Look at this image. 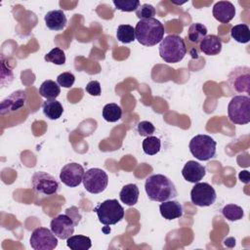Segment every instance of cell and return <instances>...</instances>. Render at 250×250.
Segmentation results:
<instances>
[{
	"label": "cell",
	"instance_id": "obj_4",
	"mask_svg": "<svg viewBox=\"0 0 250 250\" xmlns=\"http://www.w3.org/2000/svg\"><path fill=\"white\" fill-rule=\"evenodd\" d=\"M100 223L104 226L115 225L124 217V209L117 199H107L97 205L94 209Z\"/></svg>",
	"mask_w": 250,
	"mask_h": 250
},
{
	"label": "cell",
	"instance_id": "obj_37",
	"mask_svg": "<svg viewBox=\"0 0 250 250\" xmlns=\"http://www.w3.org/2000/svg\"><path fill=\"white\" fill-rule=\"evenodd\" d=\"M238 177H239V179H240L241 182H243V183H245V184H248V183H249V172H248V171H246V170L241 171V172L239 173Z\"/></svg>",
	"mask_w": 250,
	"mask_h": 250
},
{
	"label": "cell",
	"instance_id": "obj_35",
	"mask_svg": "<svg viewBox=\"0 0 250 250\" xmlns=\"http://www.w3.org/2000/svg\"><path fill=\"white\" fill-rule=\"evenodd\" d=\"M85 90L88 94H90L91 96H100L101 93H102V90H101V84L99 81H96V80H93V81H90L86 87H85Z\"/></svg>",
	"mask_w": 250,
	"mask_h": 250
},
{
	"label": "cell",
	"instance_id": "obj_25",
	"mask_svg": "<svg viewBox=\"0 0 250 250\" xmlns=\"http://www.w3.org/2000/svg\"><path fill=\"white\" fill-rule=\"evenodd\" d=\"M206 35H207V27L200 22L192 23L188 27V38L192 43H200V41Z\"/></svg>",
	"mask_w": 250,
	"mask_h": 250
},
{
	"label": "cell",
	"instance_id": "obj_33",
	"mask_svg": "<svg viewBox=\"0 0 250 250\" xmlns=\"http://www.w3.org/2000/svg\"><path fill=\"white\" fill-rule=\"evenodd\" d=\"M75 81V76L68 71L62 72L61 73L58 77H57V83L64 88H70Z\"/></svg>",
	"mask_w": 250,
	"mask_h": 250
},
{
	"label": "cell",
	"instance_id": "obj_14",
	"mask_svg": "<svg viewBox=\"0 0 250 250\" xmlns=\"http://www.w3.org/2000/svg\"><path fill=\"white\" fill-rule=\"evenodd\" d=\"M26 102V94L24 91L18 90L6 97L0 104L1 115L15 112L24 106Z\"/></svg>",
	"mask_w": 250,
	"mask_h": 250
},
{
	"label": "cell",
	"instance_id": "obj_15",
	"mask_svg": "<svg viewBox=\"0 0 250 250\" xmlns=\"http://www.w3.org/2000/svg\"><path fill=\"white\" fill-rule=\"evenodd\" d=\"M212 13L218 21L228 23L235 16V7L229 1H219L214 5Z\"/></svg>",
	"mask_w": 250,
	"mask_h": 250
},
{
	"label": "cell",
	"instance_id": "obj_6",
	"mask_svg": "<svg viewBox=\"0 0 250 250\" xmlns=\"http://www.w3.org/2000/svg\"><path fill=\"white\" fill-rule=\"evenodd\" d=\"M228 115L233 124H248L250 122V98L234 96L229 103Z\"/></svg>",
	"mask_w": 250,
	"mask_h": 250
},
{
	"label": "cell",
	"instance_id": "obj_32",
	"mask_svg": "<svg viewBox=\"0 0 250 250\" xmlns=\"http://www.w3.org/2000/svg\"><path fill=\"white\" fill-rule=\"evenodd\" d=\"M136 12V16L140 19V20H146V19H151L155 16L156 11L155 8L150 5V4H142L139 6V8L135 11Z\"/></svg>",
	"mask_w": 250,
	"mask_h": 250
},
{
	"label": "cell",
	"instance_id": "obj_5",
	"mask_svg": "<svg viewBox=\"0 0 250 250\" xmlns=\"http://www.w3.org/2000/svg\"><path fill=\"white\" fill-rule=\"evenodd\" d=\"M216 141L208 135H196L189 142V151L198 160L207 161L216 155Z\"/></svg>",
	"mask_w": 250,
	"mask_h": 250
},
{
	"label": "cell",
	"instance_id": "obj_11",
	"mask_svg": "<svg viewBox=\"0 0 250 250\" xmlns=\"http://www.w3.org/2000/svg\"><path fill=\"white\" fill-rule=\"evenodd\" d=\"M217 198L214 188L208 183H195L190 190L191 202L199 207H207L212 205Z\"/></svg>",
	"mask_w": 250,
	"mask_h": 250
},
{
	"label": "cell",
	"instance_id": "obj_20",
	"mask_svg": "<svg viewBox=\"0 0 250 250\" xmlns=\"http://www.w3.org/2000/svg\"><path fill=\"white\" fill-rule=\"evenodd\" d=\"M139 188L135 184H128L125 185L120 192H119V197L120 200L125 203L128 206H133L138 202L139 199Z\"/></svg>",
	"mask_w": 250,
	"mask_h": 250
},
{
	"label": "cell",
	"instance_id": "obj_16",
	"mask_svg": "<svg viewBox=\"0 0 250 250\" xmlns=\"http://www.w3.org/2000/svg\"><path fill=\"white\" fill-rule=\"evenodd\" d=\"M205 174H206L205 167L193 160L188 161L182 170V175L184 179L189 183H194V184L200 182L205 176Z\"/></svg>",
	"mask_w": 250,
	"mask_h": 250
},
{
	"label": "cell",
	"instance_id": "obj_21",
	"mask_svg": "<svg viewBox=\"0 0 250 250\" xmlns=\"http://www.w3.org/2000/svg\"><path fill=\"white\" fill-rule=\"evenodd\" d=\"M42 110L47 118L51 120H57L62 116L63 112V107L62 104L56 99L47 100L42 104Z\"/></svg>",
	"mask_w": 250,
	"mask_h": 250
},
{
	"label": "cell",
	"instance_id": "obj_24",
	"mask_svg": "<svg viewBox=\"0 0 250 250\" xmlns=\"http://www.w3.org/2000/svg\"><path fill=\"white\" fill-rule=\"evenodd\" d=\"M230 36L238 43H248L250 40V29L245 23L236 24L230 29Z\"/></svg>",
	"mask_w": 250,
	"mask_h": 250
},
{
	"label": "cell",
	"instance_id": "obj_28",
	"mask_svg": "<svg viewBox=\"0 0 250 250\" xmlns=\"http://www.w3.org/2000/svg\"><path fill=\"white\" fill-rule=\"evenodd\" d=\"M222 213L226 219L231 222L241 220L244 216L243 209L240 206L235 204H227L222 209Z\"/></svg>",
	"mask_w": 250,
	"mask_h": 250
},
{
	"label": "cell",
	"instance_id": "obj_27",
	"mask_svg": "<svg viewBox=\"0 0 250 250\" xmlns=\"http://www.w3.org/2000/svg\"><path fill=\"white\" fill-rule=\"evenodd\" d=\"M116 37L122 43H131L136 39L135 28L130 24H120L117 27Z\"/></svg>",
	"mask_w": 250,
	"mask_h": 250
},
{
	"label": "cell",
	"instance_id": "obj_30",
	"mask_svg": "<svg viewBox=\"0 0 250 250\" xmlns=\"http://www.w3.org/2000/svg\"><path fill=\"white\" fill-rule=\"evenodd\" d=\"M44 60L48 62H52V63H55V64H58V65H62L65 62V54L62 49H60L58 47H55L48 54L45 55Z\"/></svg>",
	"mask_w": 250,
	"mask_h": 250
},
{
	"label": "cell",
	"instance_id": "obj_23",
	"mask_svg": "<svg viewBox=\"0 0 250 250\" xmlns=\"http://www.w3.org/2000/svg\"><path fill=\"white\" fill-rule=\"evenodd\" d=\"M66 245L71 250H88L92 246V241L85 235H70L66 239Z\"/></svg>",
	"mask_w": 250,
	"mask_h": 250
},
{
	"label": "cell",
	"instance_id": "obj_8",
	"mask_svg": "<svg viewBox=\"0 0 250 250\" xmlns=\"http://www.w3.org/2000/svg\"><path fill=\"white\" fill-rule=\"evenodd\" d=\"M31 187L38 194L53 195L57 193L60 185L56 178L46 172L37 171L31 177Z\"/></svg>",
	"mask_w": 250,
	"mask_h": 250
},
{
	"label": "cell",
	"instance_id": "obj_9",
	"mask_svg": "<svg viewBox=\"0 0 250 250\" xmlns=\"http://www.w3.org/2000/svg\"><path fill=\"white\" fill-rule=\"evenodd\" d=\"M29 243L34 250H53L58 246V237L47 228H37L32 231Z\"/></svg>",
	"mask_w": 250,
	"mask_h": 250
},
{
	"label": "cell",
	"instance_id": "obj_2",
	"mask_svg": "<svg viewBox=\"0 0 250 250\" xmlns=\"http://www.w3.org/2000/svg\"><path fill=\"white\" fill-rule=\"evenodd\" d=\"M164 26L156 19L140 20L135 27V36L138 42L144 46L151 47L162 41Z\"/></svg>",
	"mask_w": 250,
	"mask_h": 250
},
{
	"label": "cell",
	"instance_id": "obj_19",
	"mask_svg": "<svg viewBox=\"0 0 250 250\" xmlns=\"http://www.w3.org/2000/svg\"><path fill=\"white\" fill-rule=\"evenodd\" d=\"M159 211H160L161 216L168 221L178 219L183 216L182 204L180 202H178L176 200H172V199L163 201L159 205Z\"/></svg>",
	"mask_w": 250,
	"mask_h": 250
},
{
	"label": "cell",
	"instance_id": "obj_26",
	"mask_svg": "<svg viewBox=\"0 0 250 250\" xmlns=\"http://www.w3.org/2000/svg\"><path fill=\"white\" fill-rule=\"evenodd\" d=\"M122 116L121 107L113 103L107 104L103 108V117L107 122H116Z\"/></svg>",
	"mask_w": 250,
	"mask_h": 250
},
{
	"label": "cell",
	"instance_id": "obj_10",
	"mask_svg": "<svg viewBox=\"0 0 250 250\" xmlns=\"http://www.w3.org/2000/svg\"><path fill=\"white\" fill-rule=\"evenodd\" d=\"M230 89L237 93L242 94L250 93V68L248 66L234 67L229 74L228 78Z\"/></svg>",
	"mask_w": 250,
	"mask_h": 250
},
{
	"label": "cell",
	"instance_id": "obj_36",
	"mask_svg": "<svg viewBox=\"0 0 250 250\" xmlns=\"http://www.w3.org/2000/svg\"><path fill=\"white\" fill-rule=\"evenodd\" d=\"M65 214L68 215V216L72 219V221L74 222L75 226L78 225V223L80 222V219H81V215H80L79 210H78L77 207L72 206V207H70V208H67V209L65 210Z\"/></svg>",
	"mask_w": 250,
	"mask_h": 250
},
{
	"label": "cell",
	"instance_id": "obj_17",
	"mask_svg": "<svg viewBox=\"0 0 250 250\" xmlns=\"http://www.w3.org/2000/svg\"><path fill=\"white\" fill-rule=\"evenodd\" d=\"M45 23L51 30L59 31L65 28L67 20L64 13L62 10L50 11L45 15Z\"/></svg>",
	"mask_w": 250,
	"mask_h": 250
},
{
	"label": "cell",
	"instance_id": "obj_7",
	"mask_svg": "<svg viewBox=\"0 0 250 250\" xmlns=\"http://www.w3.org/2000/svg\"><path fill=\"white\" fill-rule=\"evenodd\" d=\"M83 186L87 191L93 194L103 192L108 184L107 174L100 168H91L84 173Z\"/></svg>",
	"mask_w": 250,
	"mask_h": 250
},
{
	"label": "cell",
	"instance_id": "obj_13",
	"mask_svg": "<svg viewBox=\"0 0 250 250\" xmlns=\"http://www.w3.org/2000/svg\"><path fill=\"white\" fill-rule=\"evenodd\" d=\"M51 230L61 239H67L74 232L75 224L66 214H61L52 219L50 223Z\"/></svg>",
	"mask_w": 250,
	"mask_h": 250
},
{
	"label": "cell",
	"instance_id": "obj_31",
	"mask_svg": "<svg viewBox=\"0 0 250 250\" xmlns=\"http://www.w3.org/2000/svg\"><path fill=\"white\" fill-rule=\"evenodd\" d=\"M112 3L117 10L122 12L136 11L141 5L138 0H113Z\"/></svg>",
	"mask_w": 250,
	"mask_h": 250
},
{
	"label": "cell",
	"instance_id": "obj_22",
	"mask_svg": "<svg viewBox=\"0 0 250 250\" xmlns=\"http://www.w3.org/2000/svg\"><path fill=\"white\" fill-rule=\"evenodd\" d=\"M39 94L47 100H55L61 94L60 85L53 80H45L39 87Z\"/></svg>",
	"mask_w": 250,
	"mask_h": 250
},
{
	"label": "cell",
	"instance_id": "obj_34",
	"mask_svg": "<svg viewBox=\"0 0 250 250\" xmlns=\"http://www.w3.org/2000/svg\"><path fill=\"white\" fill-rule=\"evenodd\" d=\"M137 130H138V133L140 136L148 137L154 133L155 128H154L153 124L149 121H141L137 126Z\"/></svg>",
	"mask_w": 250,
	"mask_h": 250
},
{
	"label": "cell",
	"instance_id": "obj_12",
	"mask_svg": "<svg viewBox=\"0 0 250 250\" xmlns=\"http://www.w3.org/2000/svg\"><path fill=\"white\" fill-rule=\"evenodd\" d=\"M84 173V168L80 164L72 162L64 165L62 168L60 179L65 186L69 188H75L81 184Z\"/></svg>",
	"mask_w": 250,
	"mask_h": 250
},
{
	"label": "cell",
	"instance_id": "obj_18",
	"mask_svg": "<svg viewBox=\"0 0 250 250\" xmlns=\"http://www.w3.org/2000/svg\"><path fill=\"white\" fill-rule=\"evenodd\" d=\"M199 49L207 56H216L222 51V40L214 34L206 35L200 41Z\"/></svg>",
	"mask_w": 250,
	"mask_h": 250
},
{
	"label": "cell",
	"instance_id": "obj_3",
	"mask_svg": "<svg viewBox=\"0 0 250 250\" xmlns=\"http://www.w3.org/2000/svg\"><path fill=\"white\" fill-rule=\"evenodd\" d=\"M186 54L187 47L185 41L179 35L170 34L160 42L159 55L165 62L177 63L184 59Z\"/></svg>",
	"mask_w": 250,
	"mask_h": 250
},
{
	"label": "cell",
	"instance_id": "obj_1",
	"mask_svg": "<svg viewBox=\"0 0 250 250\" xmlns=\"http://www.w3.org/2000/svg\"><path fill=\"white\" fill-rule=\"evenodd\" d=\"M145 189L148 198L156 202L171 200L178 195L174 183L168 177L161 174L149 176L146 180Z\"/></svg>",
	"mask_w": 250,
	"mask_h": 250
},
{
	"label": "cell",
	"instance_id": "obj_29",
	"mask_svg": "<svg viewBox=\"0 0 250 250\" xmlns=\"http://www.w3.org/2000/svg\"><path fill=\"white\" fill-rule=\"evenodd\" d=\"M161 142L154 136H148L143 141V150L147 155H154L160 150Z\"/></svg>",
	"mask_w": 250,
	"mask_h": 250
}]
</instances>
